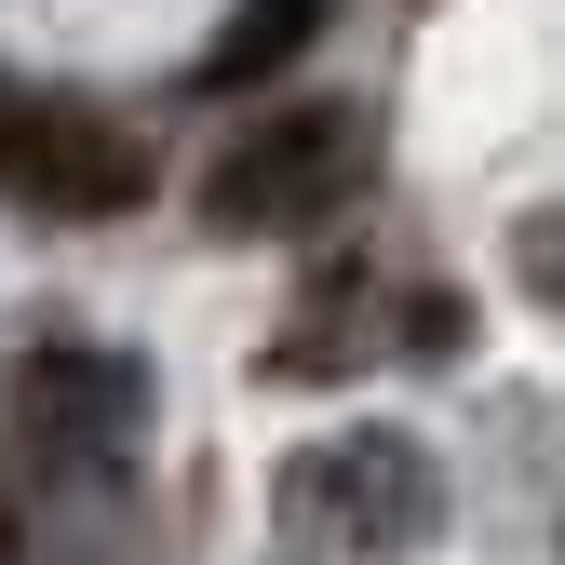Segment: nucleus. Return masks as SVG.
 <instances>
[{"label": "nucleus", "mask_w": 565, "mask_h": 565, "mask_svg": "<svg viewBox=\"0 0 565 565\" xmlns=\"http://www.w3.org/2000/svg\"><path fill=\"white\" fill-rule=\"evenodd\" d=\"M0 202L67 216V230L135 216V202H149V149H135L108 108L54 95V82H0Z\"/></svg>", "instance_id": "obj_1"}, {"label": "nucleus", "mask_w": 565, "mask_h": 565, "mask_svg": "<svg viewBox=\"0 0 565 565\" xmlns=\"http://www.w3.org/2000/svg\"><path fill=\"white\" fill-rule=\"evenodd\" d=\"M282 525L377 565V552H417V539L445 525V471L417 458L404 431H337L310 458H282Z\"/></svg>", "instance_id": "obj_2"}, {"label": "nucleus", "mask_w": 565, "mask_h": 565, "mask_svg": "<svg viewBox=\"0 0 565 565\" xmlns=\"http://www.w3.org/2000/svg\"><path fill=\"white\" fill-rule=\"evenodd\" d=\"M323 14H337V0H243V14H230V41L202 54V95H243V82H269V67L297 54Z\"/></svg>", "instance_id": "obj_5"}, {"label": "nucleus", "mask_w": 565, "mask_h": 565, "mask_svg": "<svg viewBox=\"0 0 565 565\" xmlns=\"http://www.w3.org/2000/svg\"><path fill=\"white\" fill-rule=\"evenodd\" d=\"M0 565H14V471H0Z\"/></svg>", "instance_id": "obj_7"}, {"label": "nucleus", "mask_w": 565, "mask_h": 565, "mask_svg": "<svg viewBox=\"0 0 565 565\" xmlns=\"http://www.w3.org/2000/svg\"><path fill=\"white\" fill-rule=\"evenodd\" d=\"M512 256H525V297H552V310H565V202L512 230Z\"/></svg>", "instance_id": "obj_6"}, {"label": "nucleus", "mask_w": 565, "mask_h": 565, "mask_svg": "<svg viewBox=\"0 0 565 565\" xmlns=\"http://www.w3.org/2000/svg\"><path fill=\"white\" fill-rule=\"evenodd\" d=\"M350 189H364V108H282L202 175V216L216 230H323Z\"/></svg>", "instance_id": "obj_4"}, {"label": "nucleus", "mask_w": 565, "mask_h": 565, "mask_svg": "<svg viewBox=\"0 0 565 565\" xmlns=\"http://www.w3.org/2000/svg\"><path fill=\"white\" fill-rule=\"evenodd\" d=\"M149 431V377L121 350H82V337H41L14 364V445L41 484H108Z\"/></svg>", "instance_id": "obj_3"}]
</instances>
